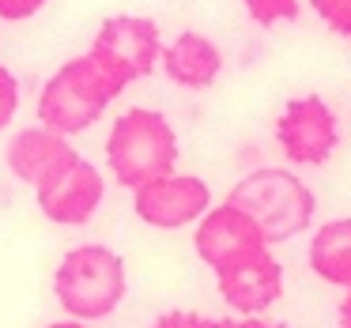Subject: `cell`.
<instances>
[{
	"label": "cell",
	"instance_id": "1",
	"mask_svg": "<svg viewBox=\"0 0 351 328\" xmlns=\"http://www.w3.org/2000/svg\"><path fill=\"white\" fill-rule=\"evenodd\" d=\"M129 290L121 253L110 245H76L64 253V260L53 272V294L69 317L76 320H106L117 313Z\"/></svg>",
	"mask_w": 351,
	"mask_h": 328
},
{
	"label": "cell",
	"instance_id": "2",
	"mask_svg": "<svg viewBox=\"0 0 351 328\" xmlns=\"http://www.w3.org/2000/svg\"><path fill=\"white\" fill-rule=\"evenodd\" d=\"M125 87L95 61L91 53L64 61L53 76L42 84L38 94V121L61 136H80L87 132L106 106L121 94Z\"/></svg>",
	"mask_w": 351,
	"mask_h": 328
},
{
	"label": "cell",
	"instance_id": "3",
	"mask_svg": "<svg viewBox=\"0 0 351 328\" xmlns=\"http://www.w3.org/2000/svg\"><path fill=\"white\" fill-rule=\"evenodd\" d=\"M106 166L121 189H140L152 177L178 166V132L159 110L132 106L114 121L106 136Z\"/></svg>",
	"mask_w": 351,
	"mask_h": 328
},
{
	"label": "cell",
	"instance_id": "4",
	"mask_svg": "<svg viewBox=\"0 0 351 328\" xmlns=\"http://www.w3.org/2000/svg\"><path fill=\"white\" fill-rule=\"evenodd\" d=\"M227 200L238 204L245 215H253V223L261 227L268 245L291 242L295 234L310 230L313 212H317L313 189L295 170H280V166H261L253 174H245L227 192Z\"/></svg>",
	"mask_w": 351,
	"mask_h": 328
},
{
	"label": "cell",
	"instance_id": "5",
	"mask_svg": "<svg viewBox=\"0 0 351 328\" xmlns=\"http://www.w3.org/2000/svg\"><path fill=\"white\" fill-rule=\"evenodd\" d=\"M38 212L57 227H84L95 219V212L106 200V177L95 162H87L80 151H72L69 159H61L38 185Z\"/></svg>",
	"mask_w": 351,
	"mask_h": 328
},
{
	"label": "cell",
	"instance_id": "6",
	"mask_svg": "<svg viewBox=\"0 0 351 328\" xmlns=\"http://www.w3.org/2000/svg\"><path fill=\"white\" fill-rule=\"evenodd\" d=\"M87 53L121 87H129L155 72L159 53H162V34L155 27V19H147V16H110V19H102Z\"/></svg>",
	"mask_w": 351,
	"mask_h": 328
},
{
	"label": "cell",
	"instance_id": "7",
	"mask_svg": "<svg viewBox=\"0 0 351 328\" xmlns=\"http://www.w3.org/2000/svg\"><path fill=\"white\" fill-rule=\"evenodd\" d=\"M276 140L295 166H325L340 144V121L321 94H302L276 117Z\"/></svg>",
	"mask_w": 351,
	"mask_h": 328
},
{
	"label": "cell",
	"instance_id": "8",
	"mask_svg": "<svg viewBox=\"0 0 351 328\" xmlns=\"http://www.w3.org/2000/svg\"><path fill=\"white\" fill-rule=\"evenodd\" d=\"M208 207H212V189L197 174L170 170V174L152 177L140 189H132V212H136V219L155 230H182L189 223H197Z\"/></svg>",
	"mask_w": 351,
	"mask_h": 328
},
{
	"label": "cell",
	"instance_id": "9",
	"mask_svg": "<svg viewBox=\"0 0 351 328\" xmlns=\"http://www.w3.org/2000/svg\"><path fill=\"white\" fill-rule=\"evenodd\" d=\"M193 245H197V257L212 272H223V268L238 264L242 257H253V253L268 249V242L261 234V227L253 223V215H245L230 200H223V204L208 207L200 215L197 230H193Z\"/></svg>",
	"mask_w": 351,
	"mask_h": 328
},
{
	"label": "cell",
	"instance_id": "10",
	"mask_svg": "<svg viewBox=\"0 0 351 328\" xmlns=\"http://www.w3.org/2000/svg\"><path fill=\"white\" fill-rule=\"evenodd\" d=\"M215 279H219L223 302L234 313H242V317L268 313L283 294V264L268 249L253 253V257H242L238 264L215 272Z\"/></svg>",
	"mask_w": 351,
	"mask_h": 328
},
{
	"label": "cell",
	"instance_id": "11",
	"mask_svg": "<svg viewBox=\"0 0 351 328\" xmlns=\"http://www.w3.org/2000/svg\"><path fill=\"white\" fill-rule=\"evenodd\" d=\"M159 64H162L170 84L185 87V91H204V87H212L219 79L223 53L212 38H204L197 31H185L170 46H162Z\"/></svg>",
	"mask_w": 351,
	"mask_h": 328
},
{
	"label": "cell",
	"instance_id": "12",
	"mask_svg": "<svg viewBox=\"0 0 351 328\" xmlns=\"http://www.w3.org/2000/svg\"><path fill=\"white\" fill-rule=\"evenodd\" d=\"M72 151H76V147L69 144V136L46 129V125H34V129H19L16 136L8 140L4 162H8L16 181H23L34 189V185H38L61 159H69Z\"/></svg>",
	"mask_w": 351,
	"mask_h": 328
},
{
	"label": "cell",
	"instance_id": "13",
	"mask_svg": "<svg viewBox=\"0 0 351 328\" xmlns=\"http://www.w3.org/2000/svg\"><path fill=\"white\" fill-rule=\"evenodd\" d=\"M310 260L313 275L332 287H351V219H328L310 238Z\"/></svg>",
	"mask_w": 351,
	"mask_h": 328
},
{
	"label": "cell",
	"instance_id": "14",
	"mask_svg": "<svg viewBox=\"0 0 351 328\" xmlns=\"http://www.w3.org/2000/svg\"><path fill=\"white\" fill-rule=\"evenodd\" d=\"M245 12H250V19L257 27H276V23H295L298 12H302V4L298 0H242Z\"/></svg>",
	"mask_w": 351,
	"mask_h": 328
},
{
	"label": "cell",
	"instance_id": "15",
	"mask_svg": "<svg viewBox=\"0 0 351 328\" xmlns=\"http://www.w3.org/2000/svg\"><path fill=\"white\" fill-rule=\"evenodd\" d=\"M317 19L340 38H351V0H310Z\"/></svg>",
	"mask_w": 351,
	"mask_h": 328
},
{
	"label": "cell",
	"instance_id": "16",
	"mask_svg": "<svg viewBox=\"0 0 351 328\" xmlns=\"http://www.w3.org/2000/svg\"><path fill=\"white\" fill-rule=\"evenodd\" d=\"M19 99H23V87H19L16 72L0 64V132L16 121V110H19Z\"/></svg>",
	"mask_w": 351,
	"mask_h": 328
},
{
	"label": "cell",
	"instance_id": "17",
	"mask_svg": "<svg viewBox=\"0 0 351 328\" xmlns=\"http://www.w3.org/2000/svg\"><path fill=\"white\" fill-rule=\"evenodd\" d=\"M152 328H223V320L204 317V313H189V310H170L162 317H155Z\"/></svg>",
	"mask_w": 351,
	"mask_h": 328
},
{
	"label": "cell",
	"instance_id": "18",
	"mask_svg": "<svg viewBox=\"0 0 351 328\" xmlns=\"http://www.w3.org/2000/svg\"><path fill=\"white\" fill-rule=\"evenodd\" d=\"M46 8V0H0V19L4 23H23Z\"/></svg>",
	"mask_w": 351,
	"mask_h": 328
},
{
	"label": "cell",
	"instance_id": "19",
	"mask_svg": "<svg viewBox=\"0 0 351 328\" xmlns=\"http://www.w3.org/2000/svg\"><path fill=\"white\" fill-rule=\"evenodd\" d=\"M223 328H287V325H280V320H265L257 313V317H242V320H223Z\"/></svg>",
	"mask_w": 351,
	"mask_h": 328
},
{
	"label": "cell",
	"instance_id": "20",
	"mask_svg": "<svg viewBox=\"0 0 351 328\" xmlns=\"http://www.w3.org/2000/svg\"><path fill=\"white\" fill-rule=\"evenodd\" d=\"M348 294H343V302H340V328H351V287H343Z\"/></svg>",
	"mask_w": 351,
	"mask_h": 328
},
{
	"label": "cell",
	"instance_id": "21",
	"mask_svg": "<svg viewBox=\"0 0 351 328\" xmlns=\"http://www.w3.org/2000/svg\"><path fill=\"white\" fill-rule=\"evenodd\" d=\"M46 328H91V325H87V320H76V317H72V320H53V325H46Z\"/></svg>",
	"mask_w": 351,
	"mask_h": 328
}]
</instances>
